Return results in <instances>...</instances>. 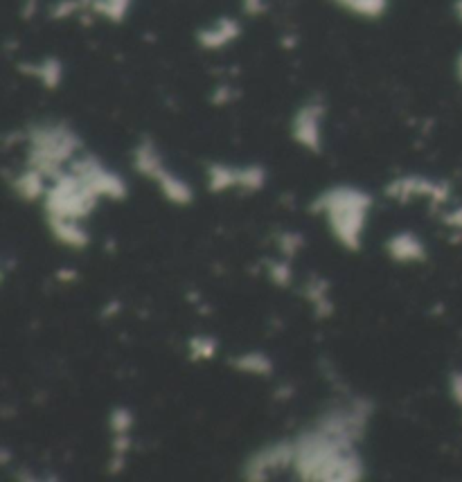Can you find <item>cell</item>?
Masks as SVG:
<instances>
[{
	"label": "cell",
	"mask_w": 462,
	"mask_h": 482,
	"mask_svg": "<svg viewBox=\"0 0 462 482\" xmlns=\"http://www.w3.org/2000/svg\"><path fill=\"white\" fill-rule=\"evenodd\" d=\"M16 190L21 192L23 199H36L38 194H41V174H38L36 169L28 171L25 176H21L19 181H16Z\"/></svg>",
	"instance_id": "obj_2"
},
{
	"label": "cell",
	"mask_w": 462,
	"mask_h": 482,
	"mask_svg": "<svg viewBox=\"0 0 462 482\" xmlns=\"http://www.w3.org/2000/svg\"><path fill=\"white\" fill-rule=\"evenodd\" d=\"M237 367L239 370H248V372H262V374H266V372H271V363L266 361V358L262 356V354H248V356H244V358H239L237 361Z\"/></svg>",
	"instance_id": "obj_3"
},
{
	"label": "cell",
	"mask_w": 462,
	"mask_h": 482,
	"mask_svg": "<svg viewBox=\"0 0 462 482\" xmlns=\"http://www.w3.org/2000/svg\"><path fill=\"white\" fill-rule=\"evenodd\" d=\"M111 426H113V430L124 432L129 426H131V413H129L126 408H118V410L113 413V417H111Z\"/></svg>",
	"instance_id": "obj_4"
},
{
	"label": "cell",
	"mask_w": 462,
	"mask_h": 482,
	"mask_svg": "<svg viewBox=\"0 0 462 482\" xmlns=\"http://www.w3.org/2000/svg\"><path fill=\"white\" fill-rule=\"evenodd\" d=\"M390 250H393V255L399 259H415V257L419 259L424 255L421 243L417 239H412V237H395L390 241Z\"/></svg>",
	"instance_id": "obj_1"
}]
</instances>
